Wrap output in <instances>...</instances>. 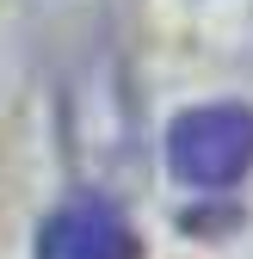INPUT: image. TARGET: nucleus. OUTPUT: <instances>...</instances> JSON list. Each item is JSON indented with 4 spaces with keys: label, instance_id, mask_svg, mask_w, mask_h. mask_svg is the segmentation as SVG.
Returning a JSON list of instances; mask_svg holds the SVG:
<instances>
[{
    "label": "nucleus",
    "instance_id": "obj_2",
    "mask_svg": "<svg viewBox=\"0 0 253 259\" xmlns=\"http://www.w3.org/2000/svg\"><path fill=\"white\" fill-rule=\"evenodd\" d=\"M37 259H142V241L111 198H68L44 216Z\"/></svg>",
    "mask_w": 253,
    "mask_h": 259
},
{
    "label": "nucleus",
    "instance_id": "obj_1",
    "mask_svg": "<svg viewBox=\"0 0 253 259\" xmlns=\"http://www.w3.org/2000/svg\"><path fill=\"white\" fill-rule=\"evenodd\" d=\"M167 167L198 191H229L253 173V111L247 105H198L167 130Z\"/></svg>",
    "mask_w": 253,
    "mask_h": 259
}]
</instances>
